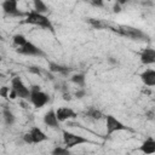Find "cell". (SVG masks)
Returning <instances> with one entry per match:
<instances>
[{
    "mask_svg": "<svg viewBox=\"0 0 155 155\" xmlns=\"http://www.w3.org/2000/svg\"><path fill=\"white\" fill-rule=\"evenodd\" d=\"M28 70H29L30 73H33V74H36V75H40V74H41V69L38 68V67H29Z\"/></svg>",
    "mask_w": 155,
    "mask_h": 155,
    "instance_id": "obj_27",
    "label": "cell"
},
{
    "mask_svg": "<svg viewBox=\"0 0 155 155\" xmlns=\"http://www.w3.org/2000/svg\"><path fill=\"white\" fill-rule=\"evenodd\" d=\"M113 11H114L115 13H119V12H121V5H120L119 2H115V5L113 6Z\"/></svg>",
    "mask_w": 155,
    "mask_h": 155,
    "instance_id": "obj_28",
    "label": "cell"
},
{
    "mask_svg": "<svg viewBox=\"0 0 155 155\" xmlns=\"http://www.w3.org/2000/svg\"><path fill=\"white\" fill-rule=\"evenodd\" d=\"M24 23L31 24V25H36V27H40L42 29L50 30L51 33H54V27H53L52 22L48 19V17L45 13H40V12L35 11V10H31V11L25 13Z\"/></svg>",
    "mask_w": 155,
    "mask_h": 155,
    "instance_id": "obj_1",
    "label": "cell"
},
{
    "mask_svg": "<svg viewBox=\"0 0 155 155\" xmlns=\"http://www.w3.org/2000/svg\"><path fill=\"white\" fill-rule=\"evenodd\" d=\"M140 151L144 154H154L155 153V139L150 136L145 138L140 145Z\"/></svg>",
    "mask_w": 155,
    "mask_h": 155,
    "instance_id": "obj_15",
    "label": "cell"
},
{
    "mask_svg": "<svg viewBox=\"0 0 155 155\" xmlns=\"http://www.w3.org/2000/svg\"><path fill=\"white\" fill-rule=\"evenodd\" d=\"M85 115L87 116V117H90V119H92V120H101L102 117H103V113L99 110V109H97V108H90L86 113H85Z\"/></svg>",
    "mask_w": 155,
    "mask_h": 155,
    "instance_id": "obj_17",
    "label": "cell"
},
{
    "mask_svg": "<svg viewBox=\"0 0 155 155\" xmlns=\"http://www.w3.org/2000/svg\"><path fill=\"white\" fill-rule=\"evenodd\" d=\"M114 31H117L119 34L130 38L132 40H148L149 36L140 29L134 28V27H130V25H120L117 28H111Z\"/></svg>",
    "mask_w": 155,
    "mask_h": 155,
    "instance_id": "obj_3",
    "label": "cell"
},
{
    "mask_svg": "<svg viewBox=\"0 0 155 155\" xmlns=\"http://www.w3.org/2000/svg\"><path fill=\"white\" fill-rule=\"evenodd\" d=\"M28 133H29V136H30V138H31L33 144H39V143L45 142V140L47 139L46 133H45L40 127H36V126L31 127V128L28 131Z\"/></svg>",
    "mask_w": 155,
    "mask_h": 155,
    "instance_id": "obj_11",
    "label": "cell"
},
{
    "mask_svg": "<svg viewBox=\"0 0 155 155\" xmlns=\"http://www.w3.org/2000/svg\"><path fill=\"white\" fill-rule=\"evenodd\" d=\"M29 90H30V94H29V98H28V99H29V102H30L36 109L45 107V105L50 102L48 94H47L46 92H44V91L40 88L39 85H31V86L29 87Z\"/></svg>",
    "mask_w": 155,
    "mask_h": 155,
    "instance_id": "obj_2",
    "label": "cell"
},
{
    "mask_svg": "<svg viewBox=\"0 0 155 155\" xmlns=\"http://www.w3.org/2000/svg\"><path fill=\"white\" fill-rule=\"evenodd\" d=\"M48 70L51 73H58V74H62V75H68L71 71V68L67 67V65L54 63V62H50L48 63Z\"/></svg>",
    "mask_w": 155,
    "mask_h": 155,
    "instance_id": "obj_14",
    "label": "cell"
},
{
    "mask_svg": "<svg viewBox=\"0 0 155 155\" xmlns=\"http://www.w3.org/2000/svg\"><path fill=\"white\" fill-rule=\"evenodd\" d=\"M8 93H10L8 86H1L0 87V97H2L4 99H8Z\"/></svg>",
    "mask_w": 155,
    "mask_h": 155,
    "instance_id": "obj_23",
    "label": "cell"
},
{
    "mask_svg": "<svg viewBox=\"0 0 155 155\" xmlns=\"http://www.w3.org/2000/svg\"><path fill=\"white\" fill-rule=\"evenodd\" d=\"M107 1H115V2H119L120 5H124L127 2V0H107Z\"/></svg>",
    "mask_w": 155,
    "mask_h": 155,
    "instance_id": "obj_31",
    "label": "cell"
},
{
    "mask_svg": "<svg viewBox=\"0 0 155 155\" xmlns=\"http://www.w3.org/2000/svg\"><path fill=\"white\" fill-rule=\"evenodd\" d=\"M63 99L64 101H71V96H70V93L67 91V92H63Z\"/></svg>",
    "mask_w": 155,
    "mask_h": 155,
    "instance_id": "obj_29",
    "label": "cell"
},
{
    "mask_svg": "<svg viewBox=\"0 0 155 155\" xmlns=\"http://www.w3.org/2000/svg\"><path fill=\"white\" fill-rule=\"evenodd\" d=\"M85 94H86V91H85L84 88H80V90H78V91L75 92V97H76V98H79V99L84 98V97H85Z\"/></svg>",
    "mask_w": 155,
    "mask_h": 155,
    "instance_id": "obj_25",
    "label": "cell"
},
{
    "mask_svg": "<svg viewBox=\"0 0 155 155\" xmlns=\"http://www.w3.org/2000/svg\"><path fill=\"white\" fill-rule=\"evenodd\" d=\"M1 8L5 15L10 17H24L25 13L18 10V0H4Z\"/></svg>",
    "mask_w": 155,
    "mask_h": 155,
    "instance_id": "obj_7",
    "label": "cell"
},
{
    "mask_svg": "<svg viewBox=\"0 0 155 155\" xmlns=\"http://www.w3.org/2000/svg\"><path fill=\"white\" fill-rule=\"evenodd\" d=\"M140 80L142 82L148 86V87H153L155 86V70L154 69H145L144 71L140 73Z\"/></svg>",
    "mask_w": 155,
    "mask_h": 155,
    "instance_id": "obj_13",
    "label": "cell"
},
{
    "mask_svg": "<svg viewBox=\"0 0 155 155\" xmlns=\"http://www.w3.org/2000/svg\"><path fill=\"white\" fill-rule=\"evenodd\" d=\"M140 62L144 65H150L155 63V50L151 47H147L140 52Z\"/></svg>",
    "mask_w": 155,
    "mask_h": 155,
    "instance_id": "obj_12",
    "label": "cell"
},
{
    "mask_svg": "<svg viewBox=\"0 0 155 155\" xmlns=\"http://www.w3.org/2000/svg\"><path fill=\"white\" fill-rule=\"evenodd\" d=\"M51 153H52V155H69L70 149H68L65 147H56Z\"/></svg>",
    "mask_w": 155,
    "mask_h": 155,
    "instance_id": "obj_21",
    "label": "cell"
},
{
    "mask_svg": "<svg viewBox=\"0 0 155 155\" xmlns=\"http://www.w3.org/2000/svg\"><path fill=\"white\" fill-rule=\"evenodd\" d=\"M70 81L80 87H84L85 86V81H86V78H85V74L84 73H79V74H74L71 75L70 78Z\"/></svg>",
    "mask_w": 155,
    "mask_h": 155,
    "instance_id": "obj_18",
    "label": "cell"
},
{
    "mask_svg": "<svg viewBox=\"0 0 155 155\" xmlns=\"http://www.w3.org/2000/svg\"><path fill=\"white\" fill-rule=\"evenodd\" d=\"M105 130H107V134L110 136L115 132H120V131H126L130 130L127 126H125L120 120H117L115 116L113 115H107L105 116Z\"/></svg>",
    "mask_w": 155,
    "mask_h": 155,
    "instance_id": "obj_6",
    "label": "cell"
},
{
    "mask_svg": "<svg viewBox=\"0 0 155 155\" xmlns=\"http://www.w3.org/2000/svg\"><path fill=\"white\" fill-rule=\"evenodd\" d=\"M22 139H23V142H24L25 144H33V142H31V138H30V136H29V133H28V132L23 134Z\"/></svg>",
    "mask_w": 155,
    "mask_h": 155,
    "instance_id": "obj_26",
    "label": "cell"
},
{
    "mask_svg": "<svg viewBox=\"0 0 155 155\" xmlns=\"http://www.w3.org/2000/svg\"><path fill=\"white\" fill-rule=\"evenodd\" d=\"M108 63H110V64H113V65H116V64H117V61H116V58H114V57H109V58H108Z\"/></svg>",
    "mask_w": 155,
    "mask_h": 155,
    "instance_id": "obj_30",
    "label": "cell"
},
{
    "mask_svg": "<svg viewBox=\"0 0 155 155\" xmlns=\"http://www.w3.org/2000/svg\"><path fill=\"white\" fill-rule=\"evenodd\" d=\"M33 5H34V10L40 13H46L48 11V7L44 2V0H33Z\"/></svg>",
    "mask_w": 155,
    "mask_h": 155,
    "instance_id": "obj_19",
    "label": "cell"
},
{
    "mask_svg": "<svg viewBox=\"0 0 155 155\" xmlns=\"http://www.w3.org/2000/svg\"><path fill=\"white\" fill-rule=\"evenodd\" d=\"M0 61H1V58H0Z\"/></svg>",
    "mask_w": 155,
    "mask_h": 155,
    "instance_id": "obj_32",
    "label": "cell"
},
{
    "mask_svg": "<svg viewBox=\"0 0 155 155\" xmlns=\"http://www.w3.org/2000/svg\"><path fill=\"white\" fill-rule=\"evenodd\" d=\"M63 143L64 147L68 149H71L76 145H81V144H86V143H93L90 139L80 136V134H75L73 132H69L67 130H63Z\"/></svg>",
    "mask_w": 155,
    "mask_h": 155,
    "instance_id": "obj_4",
    "label": "cell"
},
{
    "mask_svg": "<svg viewBox=\"0 0 155 155\" xmlns=\"http://www.w3.org/2000/svg\"><path fill=\"white\" fill-rule=\"evenodd\" d=\"M2 117H4L5 125H7V126H12L15 124V121H16L15 114L7 107H4V109H2Z\"/></svg>",
    "mask_w": 155,
    "mask_h": 155,
    "instance_id": "obj_16",
    "label": "cell"
},
{
    "mask_svg": "<svg viewBox=\"0 0 155 155\" xmlns=\"http://www.w3.org/2000/svg\"><path fill=\"white\" fill-rule=\"evenodd\" d=\"M56 115L59 122H64L67 120H74L78 116V114L71 108H68V107H61L56 109Z\"/></svg>",
    "mask_w": 155,
    "mask_h": 155,
    "instance_id": "obj_9",
    "label": "cell"
},
{
    "mask_svg": "<svg viewBox=\"0 0 155 155\" xmlns=\"http://www.w3.org/2000/svg\"><path fill=\"white\" fill-rule=\"evenodd\" d=\"M11 88L16 92L17 97L21 99H28L29 94H30V90L25 86V84L23 82V80L19 76H15L11 80Z\"/></svg>",
    "mask_w": 155,
    "mask_h": 155,
    "instance_id": "obj_5",
    "label": "cell"
},
{
    "mask_svg": "<svg viewBox=\"0 0 155 155\" xmlns=\"http://www.w3.org/2000/svg\"><path fill=\"white\" fill-rule=\"evenodd\" d=\"M90 2L94 7H103L104 6V0H90Z\"/></svg>",
    "mask_w": 155,
    "mask_h": 155,
    "instance_id": "obj_24",
    "label": "cell"
},
{
    "mask_svg": "<svg viewBox=\"0 0 155 155\" xmlns=\"http://www.w3.org/2000/svg\"><path fill=\"white\" fill-rule=\"evenodd\" d=\"M87 22L94 28V29H102L105 27V24L103 22H101L99 19H96V18H87Z\"/></svg>",
    "mask_w": 155,
    "mask_h": 155,
    "instance_id": "obj_22",
    "label": "cell"
},
{
    "mask_svg": "<svg viewBox=\"0 0 155 155\" xmlns=\"http://www.w3.org/2000/svg\"><path fill=\"white\" fill-rule=\"evenodd\" d=\"M44 124L50 127V128H59V121L57 119V115H56V110L54 109H50L45 113L44 115Z\"/></svg>",
    "mask_w": 155,
    "mask_h": 155,
    "instance_id": "obj_10",
    "label": "cell"
},
{
    "mask_svg": "<svg viewBox=\"0 0 155 155\" xmlns=\"http://www.w3.org/2000/svg\"><path fill=\"white\" fill-rule=\"evenodd\" d=\"M16 51L23 56H36V57H44L45 56V52L30 41H27L24 45L17 47Z\"/></svg>",
    "mask_w": 155,
    "mask_h": 155,
    "instance_id": "obj_8",
    "label": "cell"
},
{
    "mask_svg": "<svg viewBox=\"0 0 155 155\" xmlns=\"http://www.w3.org/2000/svg\"><path fill=\"white\" fill-rule=\"evenodd\" d=\"M12 41H13V44H15L17 47H19V46L24 45L28 40L25 39V36H24V35H22V34H16V35H13Z\"/></svg>",
    "mask_w": 155,
    "mask_h": 155,
    "instance_id": "obj_20",
    "label": "cell"
}]
</instances>
